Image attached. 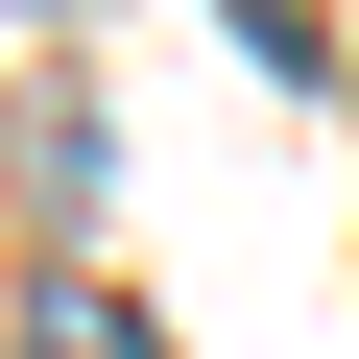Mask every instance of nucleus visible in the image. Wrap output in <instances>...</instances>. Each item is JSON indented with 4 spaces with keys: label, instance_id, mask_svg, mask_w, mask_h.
I'll return each instance as SVG.
<instances>
[{
    "label": "nucleus",
    "instance_id": "1",
    "mask_svg": "<svg viewBox=\"0 0 359 359\" xmlns=\"http://www.w3.org/2000/svg\"><path fill=\"white\" fill-rule=\"evenodd\" d=\"M48 359H168V335H144L120 287H48Z\"/></svg>",
    "mask_w": 359,
    "mask_h": 359
}]
</instances>
